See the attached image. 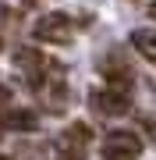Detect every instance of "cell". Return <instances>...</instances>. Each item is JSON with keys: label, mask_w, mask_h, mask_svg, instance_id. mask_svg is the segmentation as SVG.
Masks as SVG:
<instances>
[{"label": "cell", "mask_w": 156, "mask_h": 160, "mask_svg": "<svg viewBox=\"0 0 156 160\" xmlns=\"http://www.w3.org/2000/svg\"><path fill=\"white\" fill-rule=\"evenodd\" d=\"M89 103H92L99 114H106V118H124L131 110V96L121 92V89H96L89 96Z\"/></svg>", "instance_id": "3957f363"}, {"label": "cell", "mask_w": 156, "mask_h": 160, "mask_svg": "<svg viewBox=\"0 0 156 160\" xmlns=\"http://www.w3.org/2000/svg\"><path fill=\"white\" fill-rule=\"evenodd\" d=\"M0 132H4V121H0Z\"/></svg>", "instance_id": "8fae6325"}, {"label": "cell", "mask_w": 156, "mask_h": 160, "mask_svg": "<svg viewBox=\"0 0 156 160\" xmlns=\"http://www.w3.org/2000/svg\"><path fill=\"white\" fill-rule=\"evenodd\" d=\"M139 153H142V139L124 128L110 132L103 142V160H139Z\"/></svg>", "instance_id": "7a4b0ae2"}, {"label": "cell", "mask_w": 156, "mask_h": 160, "mask_svg": "<svg viewBox=\"0 0 156 160\" xmlns=\"http://www.w3.org/2000/svg\"><path fill=\"white\" fill-rule=\"evenodd\" d=\"M32 36L39 43H71V36H75V25H71V18L68 14H60V11H53V14H43L39 22L32 25Z\"/></svg>", "instance_id": "6da1fadb"}, {"label": "cell", "mask_w": 156, "mask_h": 160, "mask_svg": "<svg viewBox=\"0 0 156 160\" xmlns=\"http://www.w3.org/2000/svg\"><path fill=\"white\" fill-rule=\"evenodd\" d=\"M139 125H142V132H145V135L156 142V114H142V118H139Z\"/></svg>", "instance_id": "9c48e42d"}, {"label": "cell", "mask_w": 156, "mask_h": 160, "mask_svg": "<svg viewBox=\"0 0 156 160\" xmlns=\"http://www.w3.org/2000/svg\"><path fill=\"white\" fill-rule=\"evenodd\" d=\"M60 142H71V146H82V149H85L89 142H92V128H89L85 121H75V125H68V132H64Z\"/></svg>", "instance_id": "52a82bcc"}, {"label": "cell", "mask_w": 156, "mask_h": 160, "mask_svg": "<svg viewBox=\"0 0 156 160\" xmlns=\"http://www.w3.org/2000/svg\"><path fill=\"white\" fill-rule=\"evenodd\" d=\"M0 46H4V43H0Z\"/></svg>", "instance_id": "4fadbf2b"}, {"label": "cell", "mask_w": 156, "mask_h": 160, "mask_svg": "<svg viewBox=\"0 0 156 160\" xmlns=\"http://www.w3.org/2000/svg\"><path fill=\"white\" fill-rule=\"evenodd\" d=\"M0 160H11V157H0Z\"/></svg>", "instance_id": "7c38bea8"}, {"label": "cell", "mask_w": 156, "mask_h": 160, "mask_svg": "<svg viewBox=\"0 0 156 160\" xmlns=\"http://www.w3.org/2000/svg\"><path fill=\"white\" fill-rule=\"evenodd\" d=\"M14 64H18V68H21V71H29V78H32V86H39V78H43V68H46V61H43L39 57V53H35V50H18L14 53Z\"/></svg>", "instance_id": "277c9868"}, {"label": "cell", "mask_w": 156, "mask_h": 160, "mask_svg": "<svg viewBox=\"0 0 156 160\" xmlns=\"http://www.w3.org/2000/svg\"><path fill=\"white\" fill-rule=\"evenodd\" d=\"M57 160H85V149L71 142H57Z\"/></svg>", "instance_id": "ba28073f"}, {"label": "cell", "mask_w": 156, "mask_h": 160, "mask_svg": "<svg viewBox=\"0 0 156 160\" xmlns=\"http://www.w3.org/2000/svg\"><path fill=\"white\" fill-rule=\"evenodd\" d=\"M131 46L139 50V57H145L149 64H156V32L153 29H135L131 32Z\"/></svg>", "instance_id": "8992f818"}, {"label": "cell", "mask_w": 156, "mask_h": 160, "mask_svg": "<svg viewBox=\"0 0 156 160\" xmlns=\"http://www.w3.org/2000/svg\"><path fill=\"white\" fill-rule=\"evenodd\" d=\"M0 121H4V128H11V132H35V125H39V118H35L32 110H18V107L7 110Z\"/></svg>", "instance_id": "5b68a950"}, {"label": "cell", "mask_w": 156, "mask_h": 160, "mask_svg": "<svg viewBox=\"0 0 156 160\" xmlns=\"http://www.w3.org/2000/svg\"><path fill=\"white\" fill-rule=\"evenodd\" d=\"M149 18H153V22H156V0H153V4H149Z\"/></svg>", "instance_id": "30bf717a"}]
</instances>
